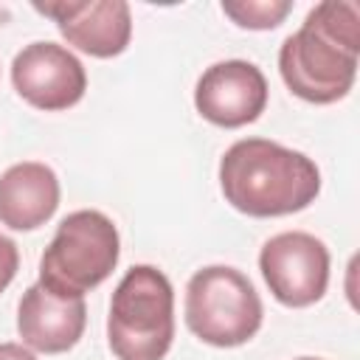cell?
Listing matches in <instances>:
<instances>
[{
    "instance_id": "1",
    "label": "cell",
    "mask_w": 360,
    "mask_h": 360,
    "mask_svg": "<svg viewBox=\"0 0 360 360\" xmlns=\"http://www.w3.org/2000/svg\"><path fill=\"white\" fill-rule=\"evenodd\" d=\"M360 8L352 0L318 3L304 25L284 39L278 70L284 84L304 101L332 104L343 98L357 76Z\"/></svg>"
},
{
    "instance_id": "2",
    "label": "cell",
    "mask_w": 360,
    "mask_h": 360,
    "mask_svg": "<svg viewBox=\"0 0 360 360\" xmlns=\"http://www.w3.org/2000/svg\"><path fill=\"white\" fill-rule=\"evenodd\" d=\"M219 186L248 217H284L315 202L321 172L304 152L267 138H242L219 160Z\"/></svg>"
},
{
    "instance_id": "3",
    "label": "cell",
    "mask_w": 360,
    "mask_h": 360,
    "mask_svg": "<svg viewBox=\"0 0 360 360\" xmlns=\"http://www.w3.org/2000/svg\"><path fill=\"white\" fill-rule=\"evenodd\" d=\"M174 338V292L152 264H135L118 281L107 315V340L118 360H163Z\"/></svg>"
},
{
    "instance_id": "4",
    "label": "cell",
    "mask_w": 360,
    "mask_h": 360,
    "mask_svg": "<svg viewBox=\"0 0 360 360\" xmlns=\"http://www.w3.org/2000/svg\"><path fill=\"white\" fill-rule=\"evenodd\" d=\"M121 242L101 211L68 214L39 259V284L56 298H82L98 287L118 264Z\"/></svg>"
},
{
    "instance_id": "5",
    "label": "cell",
    "mask_w": 360,
    "mask_h": 360,
    "mask_svg": "<svg viewBox=\"0 0 360 360\" xmlns=\"http://www.w3.org/2000/svg\"><path fill=\"white\" fill-rule=\"evenodd\" d=\"M186 326L202 343L219 349L242 346L262 326L259 292L236 267H202L186 287Z\"/></svg>"
},
{
    "instance_id": "6",
    "label": "cell",
    "mask_w": 360,
    "mask_h": 360,
    "mask_svg": "<svg viewBox=\"0 0 360 360\" xmlns=\"http://www.w3.org/2000/svg\"><path fill=\"white\" fill-rule=\"evenodd\" d=\"M259 270L276 301L284 307H309L326 292L329 250L312 233L284 231L264 242Z\"/></svg>"
},
{
    "instance_id": "7",
    "label": "cell",
    "mask_w": 360,
    "mask_h": 360,
    "mask_svg": "<svg viewBox=\"0 0 360 360\" xmlns=\"http://www.w3.org/2000/svg\"><path fill=\"white\" fill-rule=\"evenodd\" d=\"M14 90L37 110H68L87 90L84 65L56 42H31L11 62Z\"/></svg>"
},
{
    "instance_id": "8",
    "label": "cell",
    "mask_w": 360,
    "mask_h": 360,
    "mask_svg": "<svg viewBox=\"0 0 360 360\" xmlns=\"http://www.w3.org/2000/svg\"><path fill=\"white\" fill-rule=\"evenodd\" d=\"M194 107L205 121L217 127H245L256 121L267 107V79L253 62H217L200 76L194 90Z\"/></svg>"
},
{
    "instance_id": "9",
    "label": "cell",
    "mask_w": 360,
    "mask_h": 360,
    "mask_svg": "<svg viewBox=\"0 0 360 360\" xmlns=\"http://www.w3.org/2000/svg\"><path fill=\"white\" fill-rule=\"evenodd\" d=\"M34 8L51 17L73 48L96 59H112L129 45L132 14L124 0H56L34 3Z\"/></svg>"
},
{
    "instance_id": "10",
    "label": "cell",
    "mask_w": 360,
    "mask_h": 360,
    "mask_svg": "<svg viewBox=\"0 0 360 360\" xmlns=\"http://www.w3.org/2000/svg\"><path fill=\"white\" fill-rule=\"evenodd\" d=\"M84 323H87L84 298H56L39 281L31 284L20 298L17 332L22 343L37 352L62 354L73 349L84 332Z\"/></svg>"
},
{
    "instance_id": "11",
    "label": "cell",
    "mask_w": 360,
    "mask_h": 360,
    "mask_svg": "<svg viewBox=\"0 0 360 360\" xmlns=\"http://www.w3.org/2000/svg\"><path fill=\"white\" fill-rule=\"evenodd\" d=\"M59 208L56 172L37 160H22L0 174V222L11 231H34Z\"/></svg>"
},
{
    "instance_id": "12",
    "label": "cell",
    "mask_w": 360,
    "mask_h": 360,
    "mask_svg": "<svg viewBox=\"0 0 360 360\" xmlns=\"http://www.w3.org/2000/svg\"><path fill=\"white\" fill-rule=\"evenodd\" d=\"M222 11L242 28L267 31L284 22V17L292 11L290 0H225Z\"/></svg>"
},
{
    "instance_id": "13",
    "label": "cell",
    "mask_w": 360,
    "mask_h": 360,
    "mask_svg": "<svg viewBox=\"0 0 360 360\" xmlns=\"http://www.w3.org/2000/svg\"><path fill=\"white\" fill-rule=\"evenodd\" d=\"M17 267H20V253H17V245L0 233V292L11 284V278L17 276Z\"/></svg>"
},
{
    "instance_id": "14",
    "label": "cell",
    "mask_w": 360,
    "mask_h": 360,
    "mask_svg": "<svg viewBox=\"0 0 360 360\" xmlns=\"http://www.w3.org/2000/svg\"><path fill=\"white\" fill-rule=\"evenodd\" d=\"M0 360H37V357L20 343H0Z\"/></svg>"
},
{
    "instance_id": "15",
    "label": "cell",
    "mask_w": 360,
    "mask_h": 360,
    "mask_svg": "<svg viewBox=\"0 0 360 360\" xmlns=\"http://www.w3.org/2000/svg\"><path fill=\"white\" fill-rule=\"evenodd\" d=\"M298 360H318V357H298Z\"/></svg>"
}]
</instances>
